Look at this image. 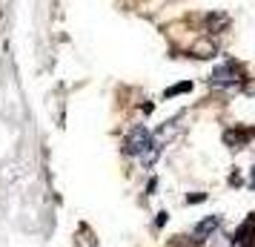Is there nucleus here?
<instances>
[{"label": "nucleus", "mask_w": 255, "mask_h": 247, "mask_svg": "<svg viewBox=\"0 0 255 247\" xmlns=\"http://www.w3.org/2000/svg\"><path fill=\"white\" fill-rule=\"evenodd\" d=\"M124 153L127 155H143V153L155 155V144H152L149 130H146V127H135V130L127 135V141H124Z\"/></svg>", "instance_id": "f257e3e1"}, {"label": "nucleus", "mask_w": 255, "mask_h": 247, "mask_svg": "<svg viewBox=\"0 0 255 247\" xmlns=\"http://www.w3.org/2000/svg\"><path fill=\"white\" fill-rule=\"evenodd\" d=\"M209 81L215 83V86H232V83L241 81V69L232 63V60H227L224 66H218V69H212V78Z\"/></svg>", "instance_id": "f03ea898"}, {"label": "nucleus", "mask_w": 255, "mask_h": 247, "mask_svg": "<svg viewBox=\"0 0 255 247\" xmlns=\"http://www.w3.org/2000/svg\"><path fill=\"white\" fill-rule=\"evenodd\" d=\"M215 227H218V219H207V222H201V224H198V230H195V233H198V236H207V233H212Z\"/></svg>", "instance_id": "7ed1b4c3"}, {"label": "nucleus", "mask_w": 255, "mask_h": 247, "mask_svg": "<svg viewBox=\"0 0 255 247\" xmlns=\"http://www.w3.org/2000/svg\"><path fill=\"white\" fill-rule=\"evenodd\" d=\"M186 89H192V83H178V86H172V89L166 92V98H172V95H178V92H186Z\"/></svg>", "instance_id": "20e7f679"}]
</instances>
